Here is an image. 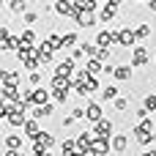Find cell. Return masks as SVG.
<instances>
[{
	"label": "cell",
	"instance_id": "cell-30",
	"mask_svg": "<svg viewBox=\"0 0 156 156\" xmlns=\"http://www.w3.org/2000/svg\"><path fill=\"white\" fill-rule=\"evenodd\" d=\"M143 156H156V148H154V151H145Z\"/></svg>",
	"mask_w": 156,
	"mask_h": 156
},
{
	"label": "cell",
	"instance_id": "cell-5",
	"mask_svg": "<svg viewBox=\"0 0 156 156\" xmlns=\"http://www.w3.org/2000/svg\"><path fill=\"white\" fill-rule=\"evenodd\" d=\"M118 5H121V3H104V8H101V19L110 22V19L118 14Z\"/></svg>",
	"mask_w": 156,
	"mask_h": 156
},
{
	"label": "cell",
	"instance_id": "cell-14",
	"mask_svg": "<svg viewBox=\"0 0 156 156\" xmlns=\"http://www.w3.org/2000/svg\"><path fill=\"white\" fill-rule=\"evenodd\" d=\"M101 99H104V101H110V99H118V88H115V85H107V88L101 90Z\"/></svg>",
	"mask_w": 156,
	"mask_h": 156
},
{
	"label": "cell",
	"instance_id": "cell-25",
	"mask_svg": "<svg viewBox=\"0 0 156 156\" xmlns=\"http://www.w3.org/2000/svg\"><path fill=\"white\" fill-rule=\"evenodd\" d=\"M101 71V63L99 60H90V74H99Z\"/></svg>",
	"mask_w": 156,
	"mask_h": 156
},
{
	"label": "cell",
	"instance_id": "cell-11",
	"mask_svg": "<svg viewBox=\"0 0 156 156\" xmlns=\"http://www.w3.org/2000/svg\"><path fill=\"white\" fill-rule=\"evenodd\" d=\"M0 80L5 82V88H14L16 85V74L14 71H0Z\"/></svg>",
	"mask_w": 156,
	"mask_h": 156
},
{
	"label": "cell",
	"instance_id": "cell-20",
	"mask_svg": "<svg viewBox=\"0 0 156 156\" xmlns=\"http://www.w3.org/2000/svg\"><path fill=\"white\" fill-rule=\"evenodd\" d=\"M8 5H11L14 14H25V8H27V3H8Z\"/></svg>",
	"mask_w": 156,
	"mask_h": 156
},
{
	"label": "cell",
	"instance_id": "cell-12",
	"mask_svg": "<svg viewBox=\"0 0 156 156\" xmlns=\"http://www.w3.org/2000/svg\"><path fill=\"white\" fill-rule=\"evenodd\" d=\"M5 145H8V151H16V148H22V137L8 134V137H5Z\"/></svg>",
	"mask_w": 156,
	"mask_h": 156
},
{
	"label": "cell",
	"instance_id": "cell-4",
	"mask_svg": "<svg viewBox=\"0 0 156 156\" xmlns=\"http://www.w3.org/2000/svg\"><path fill=\"white\" fill-rule=\"evenodd\" d=\"M145 63H148V52H145V47H137L132 55V66H145Z\"/></svg>",
	"mask_w": 156,
	"mask_h": 156
},
{
	"label": "cell",
	"instance_id": "cell-31",
	"mask_svg": "<svg viewBox=\"0 0 156 156\" xmlns=\"http://www.w3.org/2000/svg\"><path fill=\"white\" fill-rule=\"evenodd\" d=\"M3 99H5V88H0V101H3Z\"/></svg>",
	"mask_w": 156,
	"mask_h": 156
},
{
	"label": "cell",
	"instance_id": "cell-29",
	"mask_svg": "<svg viewBox=\"0 0 156 156\" xmlns=\"http://www.w3.org/2000/svg\"><path fill=\"white\" fill-rule=\"evenodd\" d=\"M145 5H148L151 11H156V0H151V3H145Z\"/></svg>",
	"mask_w": 156,
	"mask_h": 156
},
{
	"label": "cell",
	"instance_id": "cell-1",
	"mask_svg": "<svg viewBox=\"0 0 156 156\" xmlns=\"http://www.w3.org/2000/svg\"><path fill=\"white\" fill-rule=\"evenodd\" d=\"M90 145H93V151H90V154H93V156H101V154H107V151H110V137H93V143H90Z\"/></svg>",
	"mask_w": 156,
	"mask_h": 156
},
{
	"label": "cell",
	"instance_id": "cell-15",
	"mask_svg": "<svg viewBox=\"0 0 156 156\" xmlns=\"http://www.w3.org/2000/svg\"><path fill=\"white\" fill-rule=\"evenodd\" d=\"M25 134H27L30 140H36V134H38V123H36V121H27V123H25Z\"/></svg>",
	"mask_w": 156,
	"mask_h": 156
},
{
	"label": "cell",
	"instance_id": "cell-18",
	"mask_svg": "<svg viewBox=\"0 0 156 156\" xmlns=\"http://www.w3.org/2000/svg\"><path fill=\"white\" fill-rule=\"evenodd\" d=\"M96 132H99V134H110V132H112L110 121H99V123H96Z\"/></svg>",
	"mask_w": 156,
	"mask_h": 156
},
{
	"label": "cell",
	"instance_id": "cell-22",
	"mask_svg": "<svg viewBox=\"0 0 156 156\" xmlns=\"http://www.w3.org/2000/svg\"><path fill=\"white\" fill-rule=\"evenodd\" d=\"M60 41H63V47H71V44L77 41V36H74V33H69V36H63Z\"/></svg>",
	"mask_w": 156,
	"mask_h": 156
},
{
	"label": "cell",
	"instance_id": "cell-9",
	"mask_svg": "<svg viewBox=\"0 0 156 156\" xmlns=\"http://www.w3.org/2000/svg\"><path fill=\"white\" fill-rule=\"evenodd\" d=\"M112 77H115V80H129V77H132V66H115Z\"/></svg>",
	"mask_w": 156,
	"mask_h": 156
},
{
	"label": "cell",
	"instance_id": "cell-2",
	"mask_svg": "<svg viewBox=\"0 0 156 156\" xmlns=\"http://www.w3.org/2000/svg\"><path fill=\"white\" fill-rule=\"evenodd\" d=\"M115 41H121L123 47H132V44H134V30H132V27L118 30V33H115Z\"/></svg>",
	"mask_w": 156,
	"mask_h": 156
},
{
	"label": "cell",
	"instance_id": "cell-6",
	"mask_svg": "<svg viewBox=\"0 0 156 156\" xmlns=\"http://www.w3.org/2000/svg\"><path fill=\"white\" fill-rule=\"evenodd\" d=\"M30 101H36L38 107H44V104L49 101V93H47L44 88H36V90H33V96H30Z\"/></svg>",
	"mask_w": 156,
	"mask_h": 156
},
{
	"label": "cell",
	"instance_id": "cell-8",
	"mask_svg": "<svg viewBox=\"0 0 156 156\" xmlns=\"http://www.w3.org/2000/svg\"><path fill=\"white\" fill-rule=\"evenodd\" d=\"M96 41H99V47H101V49H104V47H110V44H112V41H115V33H110V30H101V33H99V38H96Z\"/></svg>",
	"mask_w": 156,
	"mask_h": 156
},
{
	"label": "cell",
	"instance_id": "cell-26",
	"mask_svg": "<svg viewBox=\"0 0 156 156\" xmlns=\"http://www.w3.org/2000/svg\"><path fill=\"white\" fill-rule=\"evenodd\" d=\"M25 66H27V69H30V71H33V69H36V66H38V60H36V58H27V60H25Z\"/></svg>",
	"mask_w": 156,
	"mask_h": 156
},
{
	"label": "cell",
	"instance_id": "cell-16",
	"mask_svg": "<svg viewBox=\"0 0 156 156\" xmlns=\"http://www.w3.org/2000/svg\"><path fill=\"white\" fill-rule=\"evenodd\" d=\"M148 36H151V27L148 25H137L134 27V38H148Z\"/></svg>",
	"mask_w": 156,
	"mask_h": 156
},
{
	"label": "cell",
	"instance_id": "cell-27",
	"mask_svg": "<svg viewBox=\"0 0 156 156\" xmlns=\"http://www.w3.org/2000/svg\"><path fill=\"white\" fill-rule=\"evenodd\" d=\"M30 82H33V85L41 82V74H38V71H30Z\"/></svg>",
	"mask_w": 156,
	"mask_h": 156
},
{
	"label": "cell",
	"instance_id": "cell-21",
	"mask_svg": "<svg viewBox=\"0 0 156 156\" xmlns=\"http://www.w3.org/2000/svg\"><path fill=\"white\" fill-rule=\"evenodd\" d=\"M145 110L151 112V110H156V96L151 93V96H145Z\"/></svg>",
	"mask_w": 156,
	"mask_h": 156
},
{
	"label": "cell",
	"instance_id": "cell-17",
	"mask_svg": "<svg viewBox=\"0 0 156 156\" xmlns=\"http://www.w3.org/2000/svg\"><path fill=\"white\" fill-rule=\"evenodd\" d=\"M90 143H93V134H88V132H85V134H80V140H77V145H80V148H90Z\"/></svg>",
	"mask_w": 156,
	"mask_h": 156
},
{
	"label": "cell",
	"instance_id": "cell-10",
	"mask_svg": "<svg viewBox=\"0 0 156 156\" xmlns=\"http://www.w3.org/2000/svg\"><path fill=\"white\" fill-rule=\"evenodd\" d=\"M8 123H11V126H22V123H25V115H22L19 110H11V112H8Z\"/></svg>",
	"mask_w": 156,
	"mask_h": 156
},
{
	"label": "cell",
	"instance_id": "cell-7",
	"mask_svg": "<svg viewBox=\"0 0 156 156\" xmlns=\"http://www.w3.org/2000/svg\"><path fill=\"white\" fill-rule=\"evenodd\" d=\"M85 118H88V121H93V123H99V121H101V107H99V104H88Z\"/></svg>",
	"mask_w": 156,
	"mask_h": 156
},
{
	"label": "cell",
	"instance_id": "cell-13",
	"mask_svg": "<svg viewBox=\"0 0 156 156\" xmlns=\"http://www.w3.org/2000/svg\"><path fill=\"white\" fill-rule=\"evenodd\" d=\"M112 145H115V151H126V145H129L126 134H115V137H112Z\"/></svg>",
	"mask_w": 156,
	"mask_h": 156
},
{
	"label": "cell",
	"instance_id": "cell-24",
	"mask_svg": "<svg viewBox=\"0 0 156 156\" xmlns=\"http://www.w3.org/2000/svg\"><path fill=\"white\" fill-rule=\"evenodd\" d=\"M74 148H77V143H74V140H66V143H63V154H71Z\"/></svg>",
	"mask_w": 156,
	"mask_h": 156
},
{
	"label": "cell",
	"instance_id": "cell-23",
	"mask_svg": "<svg viewBox=\"0 0 156 156\" xmlns=\"http://www.w3.org/2000/svg\"><path fill=\"white\" fill-rule=\"evenodd\" d=\"M126 107H129V99H115V110H121V112H123Z\"/></svg>",
	"mask_w": 156,
	"mask_h": 156
},
{
	"label": "cell",
	"instance_id": "cell-28",
	"mask_svg": "<svg viewBox=\"0 0 156 156\" xmlns=\"http://www.w3.org/2000/svg\"><path fill=\"white\" fill-rule=\"evenodd\" d=\"M71 118H85V110H80V107H77V110L71 112Z\"/></svg>",
	"mask_w": 156,
	"mask_h": 156
},
{
	"label": "cell",
	"instance_id": "cell-19",
	"mask_svg": "<svg viewBox=\"0 0 156 156\" xmlns=\"http://www.w3.org/2000/svg\"><path fill=\"white\" fill-rule=\"evenodd\" d=\"M49 112H52V104H44L36 110V118H49Z\"/></svg>",
	"mask_w": 156,
	"mask_h": 156
},
{
	"label": "cell",
	"instance_id": "cell-3",
	"mask_svg": "<svg viewBox=\"0 0 156 156\" xmlns=\"http://www.w3.org/2000/svg\"><path fill=\"white\" fill-rule=\"evenodd\" d=\"M71 71H74V60L69 58V60L58 63V71H55V77H63V80H69V77H71Z\"/></svg>",
	"mask_w": 156,
	"mask_h": 156
}]
</instances>
